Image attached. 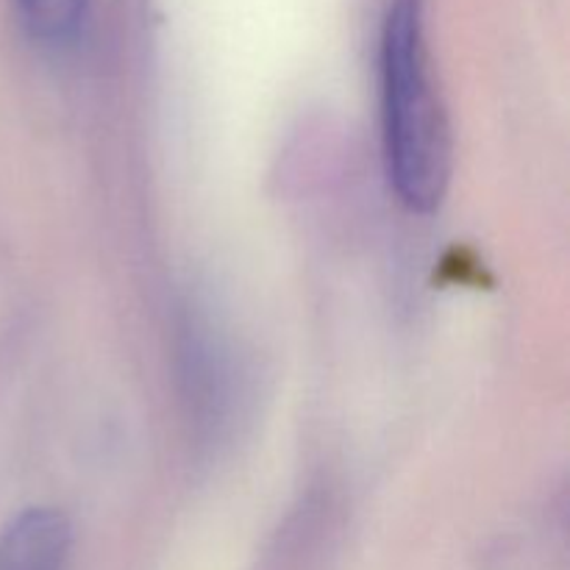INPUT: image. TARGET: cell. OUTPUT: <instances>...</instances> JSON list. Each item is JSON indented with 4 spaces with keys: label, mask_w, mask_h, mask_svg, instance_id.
Instances as JSON below:
<instances>
[{
    "label": "cell",
    "mask_w": 570,
    "mask_h": 570,
    "mask_svg": "<svg viewBox=\"0 0 570 570\" xmlns=\"http://www.w3.org/2000/svg\"><path fill=\"white\" fill-rule=\"evenodd\" d=\"M11 6L28 39L45 48L76 42L89 11V0H11Z\"/></svg>",
    "instance_id": "obj_3"
},
{
    "label": "cell",
    "mask_w": 570,
    "mask_h": 570,
    "mask_svg": "<svg viewBox=\"0 0 570 570\" xmlns=\"http://www.w3.org/2000/svg\"><path fill=\"white\" fill-rule=\"evenodd\" d=\"M382 142L390 187L429 215L451 181V131L434 87L421 0H390L379 37Z\"/></svg>",
    "instance_id": "obj_1"
},
{
    "label": "cell",
    "mask_w": 570,
    "mask_h": 570,
    "mask_svg": "<svg viewBox=\"0 0 570 570\" xmlns=\"http://www.w3.org/2000/svg\"><path fill=\"white\" fill-rule=\"evenodd\" d=\"M72 527L65 512L31 507L0 532V570H67Z\"/></svg>",
    "instance_id": "obj_2"
}]
</instances>
